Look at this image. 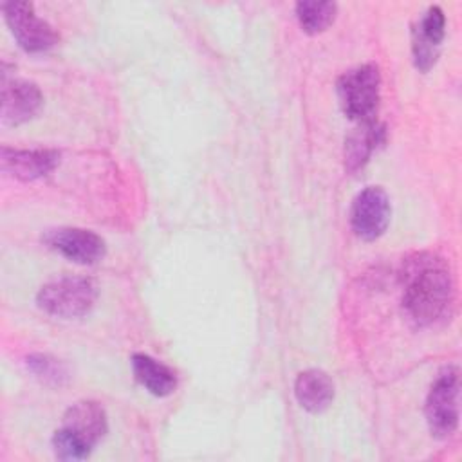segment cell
<instances>
[{"mask_svg": "<svg viewBox=\"0 0 462 462\" xmlns=\"http://www.w3.org/2000/svg\"><path fill=\"white\" fill-rule=\"evenodd\" d=\"M453 300V282L446 267L428 262L411 271L402 305L417 325H430L442 318Z\"/></svg>", "mask_w": 462, "mask_h": 462, "instance_id": "cell-1", "label": "cell"}, {"mask_svg": "<svg viewBox=\"0 0 462 462\" xmlns=\"http://www.w3.org/2000/svg\"><path fill=\"white\" fill-rule=\"evenodd\" d=\"M105 433V410L94 401H79L67 410L63 426L52 437L54 453L65 460H81L90 455Z\"/></svg>", "mask_w": 462, "mask_h": 462, "instance_id": "cell-2", "label": "cell"}, {"mask_svg": "<svg viewBox=\"0 0 462 462\" xmlns=\"http://www.w3.org/2000/svg\"><path fill=\"white\" fill-rule=\"evenodd\" d=\"M97 300V285L83 276H61L45 283L36 296L40 309L45 312L72 319L92 310Z\"/></svg>", "mask_w": 462, "mask_h": 462, "instance_id": "cell-3", "label": "cell"}, {"mask_svg": "<svg viewBox=\"0 0 462 462\" xmlns=\"http://www.w3.org/2000/svg\"><path fill=\"white\" fill-rule=\"evenodd\" d=\"M379 70L366 63L345 72L337 81V96L343 112L357 121H372L379 105Z\"/></svg>", "mask_w": 462, "mask_h": 462, "instance_id": "cell-4", "label": "cell"}, {"mask_svg": "<svg viewBox=\"0 0 462 462\" xmlns=\"http://www.w3.org/2000/svg\"><path fill=\"white\" fill-rule=\"evenodd\" d=\"M460 379L457 368H446L435 383L426 399V420L435 437H448L458 424V399Z\"/></svg>", "mask_w": 462, "mask_h": 462, "instance_id": "cell-5", "label": "cell"}, {"mask_svg": "<svg viewBox=\"0 0 462 462\" xmlns=\"http://www.w3.org/2000/svg\"><path fill=\"white\" fill-rule=\"evenodd\" d=\"M2 11L18 45L27 52H43L58 43V32L49 22L34 13L32 4L5 2L2 4Z\"/></svg>", "mask_w": 462, "mask_h": 462, "instance_id": "cell-6", "label": "cell"}, {"mask_svg": "<svg viewBox=\"0 0 462 462\" xmlns=\"http://www.w3.org/2000/svg\"><path fill=\"white\" fill-rule=\"evenodd\" d=\"M390 215L392 208L386 191L379 186H368L352 202L350 224L359 238L375 240L386 231Z\"/></svg>", "mask_w": 462, "mask_h": 462, "instance_id": "cell-7", "label": "cell"}, {"mask_svg": "<svg viewBox=\"0 0 462 462\" xmlns=\"http://www.w3.org/2000/svg\"><path fill=\"white\" fill-rule=\"evenodd\" d=\"M45 244L69 258L70 262L90 265L105 256V240L90 229L81 227H60L51 229L43 236Z\"/></svg>", "mask_w": 462, "mask_h": 462, "instance_id": "cell-8", "label": "cell"}, {"mask_svg": "<svg viewBox=\"0 0 462 462\" xmlns=\"http://www.w3.org/2000/svg\"><path fill=\"white\" fill-rule=\"evenodd\" d=\"M43 96L40 88L23 79H7L2 78V101L0 114L4 123L20 125L31 119L42 106Z\"/></svg>", "mask_w": 462, "mask_h": 462, "instance_id": "cell-9", "label": "cell"}, {"mask_svg": "<svg viewBox=\"0 0 462 462\" xmlns=\"http://www.w3.org/2000/svg\"><path fill=\"white\" fill-rule=\"evenodd\" d=\"M446 34V16L440 7H430L411 34V49L415 65L420 70H430L437 61L440 43Z\"/></svg>", "mask_w": 462, "mask_h": 462, "instance_id": "cell-10", "label": "cell"}, {"mask_svg": "<svg viewBox=\"0 0 462 462\" xmlns=\"http://www.w3.org/2000/svg\"><path fill=\"white\" fill-rule=\"evenodd\" d=\"M60 155L52 150H11L2 148V170L16 179L32 180L47 175L58 164Z\"/></svg>", "mask_w": 462, "mask_h": 462, "instance_id": "cell-11", "label": "cell"}, {"mask_svg": "<svg viewBox=\"0 0 462 462\" xmlns=\"http://www.w3.org/2000/svg\"><path fill=\"white\" fill-rule=\"evenodd\" d=\"M294 395L301 408L310 413H321L334 399V383L323 370L310 368L296 377Z\"/></svg>", "mask_w": 462, "mask_h": 462, "instance_id": "cell-12", "label": "cell"}, {"mask_svg": "<svg viewBox=\"0 0 462 462\" xmlns=\"http://www.w3.org/2000/svg\"><path fill=\"white\" fill-rule=\"evenodd\" d=\"M383 137L384 128L377 121L372 119L359 123V126L354 128L345 141V168L348 171H357L363 168Z\"/></svg>", "mask_w": 462, "mask_h": 462, "instance_id": "cell-13", "label": "cell"}, {"mask_svg": "<svg viewBox=\"0 0 462 462\" xmlns=\"http://www.w3.org/2000/svg\"><path fill=\"white\" fill-rule=\"evenodd\" d=\"M132 370L135 379L153 395L166 397L177 386V377L173 370H170L161 361L146 356V354H134L132 356Z\"/></svg>", "mask_w": 462, "mask_h": 462, "instance_id": "cell-14", "label": "cell"}, {"mask_svg": "<svg viewBox=\"0 0 462 462\" xmlns=\"http://www.w3.org/2000/svg\"><path fill=\"white\" fill-rule=\"evenodd\" d=\"M336 11H337V5L334 2L305 0L296 4V16L300 20V25L309 34L325 31L334 22Z\"/></svg>", "mask_w": 462, "mask_h": 462, "instance_id": "cell-15", "label": "cell"}, {"mask_svg": "<svg viewBox=\"0 0 462 462\" xmlns=\"http://www.w3.org/2000/svg\"><path fill=\"white\" fill-rule=\"evenodd\" d=\"M31 366L34 368V372L38 374V375H45V377H54L56 379V375L60 374V370H58V363L56 361H51V359H47L45 356H38V357H31Z\"/></svg>", "mask_w": 462, "mask_h": 462, "instance_id": "cell-16", "label": "cell"}]
</instances>
